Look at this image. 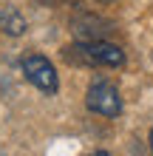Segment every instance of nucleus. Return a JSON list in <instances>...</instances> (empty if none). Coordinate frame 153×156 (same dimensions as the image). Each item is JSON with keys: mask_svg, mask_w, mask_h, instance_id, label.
Here are the masks:
<instances>
[{"mask_svg": "<svg viewBox=\"0 0 153 156\" xmlns=\"http://www.w3.org/2000/svg\"><path fill=\"white\" fill-rule=\"evenodd\" d=\"M62 60L82 68H122L125 51L108 40H79L62 48Z\"/></svg>", "mask_w": 153, "mask_h": 156, "instance_id": "1", "label": "nucleus"}, {"mask_svg": "<svg viewBox=\"0 0 153 156\" xmlns=\"http://www.w3.org/2000/svg\"><path fill=\"white\" fill-rule=\"evenodd\" d=\"M85 105L91 114H99V116H119L122 114V97H119V88L108 80H96L88 85V94H85Z\"/></svg>", "mask_w": 153, "mask_h": 156, "instance_id": "2", "label": "nucleus"}, {"mask_svg": "<svg viewBox=\"0 0 153 156\" xmlns=\"http://www.w3.org/2000/svg\"><path fill=\"white\" fill-rule=\"evenodd\" d=\"M20 71H23V77L31 82L37 91H43V94H57L60 91V77H57V71H54V66L46 60V57H40V54H29V57H23L20 60Z\"/></svg>", "mask_w": 153, "mask_h": 156, "instance_id": "3", "label": "nucleus"}, {"mask_svg": "<svg viewBox=\"0 0 153 156\" xmlns=\"http://www.w3.org/2000/svg\"><path fill=\"white\" fill-rule=\"evenodd\" d=\"M0 31H6V34H12V37H17V34L26 31V20L14 12V9L3 6V9H0Z\"/></svg>", "mask_w": 153, "mask_h": 156, "instance_id": "4", "label": "nucleus"}, {"mask_svg": "<svg viewBox=\"0 0 153 156\" xmlns=\"http://www.w3.org/2000/svg\"><path fill=\"white\" fill-rule=\"evenodd\" d=\"M88 156H111V153H105V151H96V153H88Z\"/></svg>", "mask_w": 153, "mask_h": 156, "instance_id": "5", "label": "nucleus"}, {"mask_svg": "<svg viewBox=\"0 0 153 156\" xmlns=\"http://www.w3.org/2000/svg\"><path fill=\"white\" fill-rule=\"evenodd\" d=\"M148 145H150V153H153V131H150V139H148Z\"/></svg>", "mask_w": 153, "mask_h": 156, "instance_id": "6", "label": "nucleus"}]
</instances>
